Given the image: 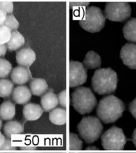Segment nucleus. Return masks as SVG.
<instances>
[{
    "label": "nucleus",
    "instance_id": "obj_34",
    "mask_svg": "<svg viewBox=\"0 0 136 153\" xmlns=\"http://www.w3.org/2000/svg\"><path fill=\"white\" fill-rule=\"evenodd\" d=\"M37 148L35 146H29V145H27V146H22V147H20V149L21 150H24V151H33V150H36Z\"/></svg>",
    "mask_w": 136,
    "mask_h": 153
},
{
    "label": "nucleus",
    "instance_id": "obj_26",
    "mask_svg": "<svg viewBox=\"0 0 136 153\" xmlns=\"http://www.w3.org/2000/svg\"><path fill=\"white\" fill-rule=\"evenodd\" d=\"M4 25L5 26H7L8 28H10L12 31L16 30L18 29L19 26V22L17 21L16 17L12 13L7 14V16H6V19Z\"/></svg>",
    "mask_w": 136,
    "mask_h": 153
},
{
    "label": "nucleus",
    "instance_id": "obj_4",
    "mask_svg": "<svg viewBox=\"0 0 136 153\" xmlns=\"http://www.w3.org/2000/svg\"><path fill=\"white\" fill-rule=\"evenodd\" d=\"M80 136L87 143H92L96 141L101 136L103 131L101 121L95 116L84 117L77 126Z\"/></svg>",
    "mask_w": 136,
    "mask_h": 153
},
{
    "label": "nucleus",
    "instance_id": "obj_16",
    "mask_svg": "<svg viewBox=\"0 0 136 153\" xmlns=\"http://www.w3.org/2000/svg\"><path fill=\"white\" fill-rule=\"evenodd\" d=\"M16 115V106L11 101H4L0 105V118L3 121H10Z\"/></svg>",
    "mask_w": 136,
    "mask_h": 153
},
{
    "label": "nucleus",
    "instance_id": "obj_28",
    "mask_svg": "<svg viewBox=\"0 0 136 153\" xmlns=\"http://www.w3.org/2000/svg\"><path fill=\"white\" fill-rule=\"evenodd\" d=\"M58 101H59V104H60L61 107L63 108H66L67 107V92L66 90H64L62 92L57 95Z\"/></svg>",
    "mask_w": 136,
    "mask_h": 153
},
{
    "label": "nucleus",
    "instance_id": "obj_21",
    "mask_svg": "<svg viewBox=\"0 0 136 153\" xmlns=\"http://www.w3.org/2000/svg\"><path fill=\"white\" fill-rule=\"evenodd\" d=\"M123 36L131 43L136 44V18H132L123 27Z\"/></svg>",
    "mask_w": 136,
    "mask_h": 153
},
{
    "label": "nucleus",
    "instance_id": "obj_38",
    "mask_svg": "<svg viewBox=\"0 0 136 153\" xmlns=\"http://www.w3.org/2000/svg\"><path fill=\"white\" fill-rule=\"evenodd\" d=\"M1 127H2V120L0 118V129H1Z\"/></svg>",
    "mask_w": 136,
    "mask_h": 153
},
{
    "label": "nucleus",
    "instance_id": "obj_37",
    "mask_svg": "<svg viewBox=\"0 0 136 153\" xmlns=\"http://www.w3.org/2000/svg\"><path fill=\"white\" fill-rule=\"evenodd\" d=\"M87 151H96V150H98V149L95 146H88V147L87 148Z\"/></svg>",
    "mask_w": 136,
    "mask_h": 153
},
{
    "label": "nucleus",
    "instance_id": "obj_24",
    "mask_svg": "<svg viewBox=\"0 0 136 153\" xmlns=\"http://www.w3.org/2000/svg\"><path fill=\"white\" fill-rule=\"evenodd\" d=\"M12 71V65L8 60L0 58V79H4Z\"/></svg>",
    "mask_w": 136,
    "mask_h": 153
},
{
    "label": "nucleus",
    "instance_id": "obj_20",
    "mask_svg": "<svg viewBox=\"0 0 136 153\" xmlns=\"http://www.w3.org/2000/svg\"><path fill=\"white\" fill-rule=\"evenodd\" d=\"M3 131L7 138H10L13 135H20L24 132V126L17 121H8L4 126Z\"/></svg>",
    "mask_w": 136,
    "mask_h": 153
},
{
    "label": "nucleus",
    "instance_id": "obj_1",
    "mask_svg": "<svg viewBox=\"0 0 136 153\" xmlns=\"http://www.w3.org/2000/svg\"><path fill=\"white\" fill-rule=\"evenodd\" d=\"M125 105L121 99L109 95L101 98L97 107L98 118L104 124H111L118 121L122 116Z\"/></svg>",
    "mask_w": 136,
    "mask_h": 153
},
{
    "label": "nucleus",
    "instance_id": "obj_6",
    "mask_svg": "<svg viewBox=\"0 0 136 153\" xmlns=\"http://www.w3.org/2000/svg\"><path fill=\"white\" fill-rule=\"evenodd\" d=\"M126 143V138L122 129L112 126L101 136V145L107 150H121Z\"/></svg>",
    "mask_w": 136,
    "mask_h": 153
},
{
    "label": "nucleus",
    "instance_id": "obj_14",
    "mask_svg": "<svg viewBox=\"0 0 136 153\" xmlns=\"http://www.w3.org/2000/svg\"><path fill=\"white\" fill-rule=\"evenodd\" d=\"M59 104L58 97L54 93L49 91L43 95L41 98V105L44 111L51 112L57 107Z\"/></svg>",
    "mask_w": 136,
    "mask_h": 153
},
{
    "label": "nucleus",
    "instance_id": "obj_15",
    "mask_svg": "<svg viewBox=\"0 0 136 153\" xmlns=\"http://www.w3.org/2000/svg\"><path fill=\"white\" fill-rule=\"evenodd\" d=\"M30 90L33 96H42L48 92V83L45 79L41 78L33 79L30 83Z\"/></svg>",
    "mask_w": 136,
    "mask_h": 153
},
{
    "label": "nucleus",
    "instance_id": "obj_30",
    "mask_svg": "<svg viewBox=\"0 0 136 153\" xmlns=\"http://www.w3.org/2000/svg\"><path fill=\"white\" fill-rule=\"evenodd\" d=\"M90 2L88 1H72L70 3V8L73 9H79L82 8V7H87V6H89Z\"/></svg>",
    "mask_w": 136,
    "mask_h": 153
},
{
    "label": "nucleus",
    "instance_id": "obj_36",
    "mask_svg": "<svg viewBox=\"0 0 136 153\" xmlns=\"http://www.w3.org/2000/svg\"><path fill=\"white\" fill-rule=\"evenodd\" d=\"M132 142H133L134 145H135L136 147V128L135 130L133 131V133H132Z\"/></svg>",
    "mask_w": 136,
    "mask_h": 153
},
{
    "label": "nucleus",
    "instance_id": "obj_22",
    "mask_svg": "<svg viewBox=\"0 0 136 153\" xmlns=\"http://www.w3.org/2000/svg\"><path fill=\"white\" fill-rule=\"evenodd\" d=\"M14 90L13 82L6 79H0V97L7 98L12 95Z\"/></svg>",
    "mask_w": 136,
    "mask_h": 153
},
{
    "label": "nucleus",
    "instance_id": "obj_31",
    "mask_svg": "<svg viewBox=\"0 0 136 153\" xmlns=\"http://www.w3.org/2000/svg\"><path fill=\"white\" fill-rule=\"evenodd\" d=\"M129 110L130 112L131 115L134 117V118H135L136 120V98L133 101H131V103L129 105Z\"/></svg>",
    "mask_w": 136,
    "mask_h": 153
},
{
    "label": "nucleus",
    "instance_id": "obj_3",
    "mask_svg": "<svg viewBox=\"0 0 136 153\" xmlns=\"http://www.w3.org/2000/svg\"><path fill=\"white\" fill-rule=\"evenodd\" d=\"M73 107L82 115L90 113L97 105V99L91 89L80 87L74 90L71 96Z\"/></svg>",
    "mask_w": 136,
    "mask_h": 153
},
{
    "label": "nucleus",
    "instance_id": "obj_35",
    "mask_svg": "<svg viewBox=\"0 0 136 153\" xmlns=\"http://www.w3.org/2000/svg\"><path fill=\"white\" fill-rule=\"evenodd\" d=\"M5 139H6L5 136H4V135H3L1 132H0V149H1L2 145L4 144V141H5Z\"/></svg>",
    "mask_w": 136,
    "mask_h": 153
},
{
    "label": "nucleus",
    "instance_id": "obj_23",
    "mask_svg": "<svg viewBox=\"0 0 136 153\" xmlns=\"http://www.w3.org/2000/svg\"><path fill=\"white\" fill-rule=\"evenodd\" d=\"M69 140H70L69 146H70V150L79 151L82 149L83 142L77 134L73 133V132L70 133Z\"/></svg>",
    "mask_w": 136,
    "mask_h": 153
},
{
    "label": "nucleus",
    "instance_id": "obj_17",
    "mask_svg": "<svg viewBox=\"0 0 136 153\" xmlns=\"http://www.w3.org/2000/svg\"><path fill=\"white\" fill-rule=\"evenodd\" d=\"M25 43V40L22 34L19 31L13 30L12 31L11 36H10V40L6 44V46L9 51H15L21 49L24 46Z\"/></svg>",
    "mask_w": 136,
    "mask_h": 153
},
{
    "label": "nucleus",
    "instance_id": "obj_11",
    "mask_svg": "<svg viewBox=\"0 0 136 153\" xmlns=\"http://www.w3.org/2000/svg\"><path fill=\"white\" fill-rule=\"evenodd\" d=\"M32 77L29 69L22 66H17L11 71L10 78L13 84L17 85H24L29 82Z\"/></svg>",
    "mask_w": 136,
    "mask_h": 153
},
{
    "label": "nucleus",
    "instance_id": "obj_19",
    "mask_svg": "<svg viewBox=\"0 0 136 153\" xmlns=\"http://www.w3.org/2000/svg\"><path fill=\"white\" fill-rule=\"evenodd\" d=\"M83 65L86 69H97L101 67V59L94 51H89L84 57Z\"/></svg>",
    "mask_w": 136,
    "mask_h": 153
},
{
    "label": "nucleus",
    "instance_id": "obj_25",
    "mask_svg": "<svg viewBox=\"0 0 136 153\" xmlns=\"http://www.w3.org/2000/svg\"><path fill=\"white\" fill-rule=\"evenodd\" d=\"M12 30L4 25H0V45H6L10 40Z\"/></svg>",
    "mask_w": 136,
    "mask_h": 153
},
{
    "label": "nucleus",
    "instance_id": "obj_18",
    "mask_svg": "<svg viewBox=\"0 0 136 153\" xmlns=\"http://www.w3.org/2000/svg\"><path fill=\"white\" fill-rule=\"evenodd\" d=\"M49 120L55 125H65L67 121L66 110L63 107H56L49 113Z\"/></svg>",
    "mask_w": 136,
    "mask_h": 153
},
{
    "label": "nucleus",
    "instance_id": "obj_12",
    "mask_svg": "<svg viewBox=\"0 0 136 153\" xmlns=\"http://www.w3.org/2000/svg\"><path fill=\"white\" fill-rule=\"evenodd\" d=\"M12 98L16 104L25 105L30 101L32 98V93L26 86L19 85L14 88L12 93Z\"/></svg>",
    "mask_w": 136,
    "mask_h": 153
},
{
    "label": "nucleus",
    "instance_id": "obj_5",
    "mask_svg": "<svg viewBox=\"0 0 136 153\" xmlns=\"http://www.w3.org/2000/svg\"><path fill=\"white\" fill-rule=\"evenodd\" d=\"M105 20V16L99 7L90 6L86 8L79 25L87 32L98 33L104 28Z\"/></svg>",
    "mask_w": 136,
    "mask_h": 153
},
{
    "label": "nucleus",
    "instance_id": "obj_32",
    "mask_svg": "<svg viewBox=\"0 0 136 153\" xmlns=\"http://www.w3.org/2000/svg\"><path fill=\"white\" fill-rule=\"evenodd\" d=\"M7 46L6 45H0V58L4 56L7 53Z\"/></svg>",
    "mask_w": 136,
    "mask_h": 153
},
{
    "label": "nucleus",
    "instance_id": "obj_9",
    "mask_svg": "<svg viewBox=\"0 0 136 153\" xmlns=\"http://www.w3.org/2000/svg\"><path fill=\"white\" fill-rule=\"evenodd\" d=\"M120 57L123 63L130 69H136V44L127 43L121 48Z\"/></svg>",
    "mask_w": 136,
    "mask_h": 153
},
{
    "label": "nucleus",
    "instance_id": "obj_7",
    "mask_svg": "<svg viewBox=\"0 0 136 153\" xmlns=\"http://www.w3.org/2000/svg\"><path fill=\"white\" fill-rule=\"evenodd\" d=\"M132 13L130 4L123 1L107 2L104 9L106 19L112 22H123L130 17Z\"/></svg>",
    "mask_w": 136,
    "mask_h": 153
},
{
    "label": "nucleus",
    "instance_id": "obj_10",
    "mask_svg": "<svg viewBox=\"0 0 136 153\" xmlns=\"http://www.w3.org/2000/svg\"><path fill=\"white\" fill-rule=\"evenodd\" d=\"M36 56L35 52L30 48H22L16 54V62L19 66L29 68L35 62Z\"/></svg>",
    "mask_w": 136,
    "mask_h": 153
},
{
    "label": "nucleus",
    "instance_id": "obj_27",
    "mask_svg": "<svg viewBox=\"0 0 136 153\" xmlns=\"http://www.w3.org/2000/svg\"><path fill=\"white\" fill-rule=\"evenodd\" d=\"M0 10L6 14H11L13 11V3L12 1H0Z\"/></svg>",
    "mask_w": 136,
    "mask_h": 153
},
{
    "label": "nucleus",
    "instance_id": "obj_33",
    "mask_svg": "<svg viewBox=\"0 0 136 153\" xmlns=\"http://www.w3.org/2000/svg\"><path fill=\"white\" fill-rule=\"evenodd\" d=\"M6 16H7V14L1 10H0V25H4L6 19Z\"/></svg>",
    "mask_w": 136,
    "mask_h": 153
},
{
    "label": "nucleus",
    "instance_id": "obj_8",
    "mask_svg": "<svg viewBox=\"0 0 136 153\" xmlns=\"http://www.w3.org/2000/svg\"><path fill=\"white\" fill-rule=\"evenodd\" d=\"M87 70L82 63L76 61L70 62V87H77L87 82Z\"/></svg>",
    "mask_w": 136,
    "mask_h": 153
},
{
    "label": "nucleus",
    "instance_id": "obj_39",
    "mask_svg": "<svg viewBox=\"0 0 136 153\" xmlns=\"http://www.w3.org/2000/svg\"><path fill=\"white\" fill-rule=\"evenodd\" d=\"M74 153H81V152H74Z\"/></svg>",
    "mask_w": 136,
    "mask_h": 153
},
{
    "label": "nucleus",
    "instance_id": "obj_29",
    "mask_svg": "<svg viewBox=\"0 0 136 153\" xmlns=\"http://www.w3.org/2000/svg\"><path fill=\"white\" fill-rule=\"evenodd\" d=\"M1 149H2V150L15 151L17 149V147L16 146H13L10 138H7L5 139V141H4V144H3L2 146H1Z\"/></svg>",
    "mask_w": 136,
    "mask_h": 153
},
{
    "label": "nucleus",
    "instance_id": "obj_2",
    "mask_svg": "<svg viewBox=\"0 0 136 153\" xmlns=\"http://www.w3.org/2000/svg\"><path fill=\"white\" fill-rule=\"evenodd\" d=\"M118 85L117 73L111 68L97 70L92 78V87L98 95L112 94Z\"/></svg>",
    "mask_w": 136,
    "mask_h": 153
},
{
    "label": "nucleus",
    "instance_id": "obj_13",
    "mask_svg": "<svg viewBox=\"0 0 136 153\" xmlns=\"http://www.w3.org/2000/svg\"><path fill=\"white\" fill-rule=\"evenodd\" d=\"M43 109L42 106L34 103H29L23 107V116L26 121H34L39 119L43 114Z\"/></svg>",
    "mask_w": 136,
    "mask_h": 153
}]
</instances>
